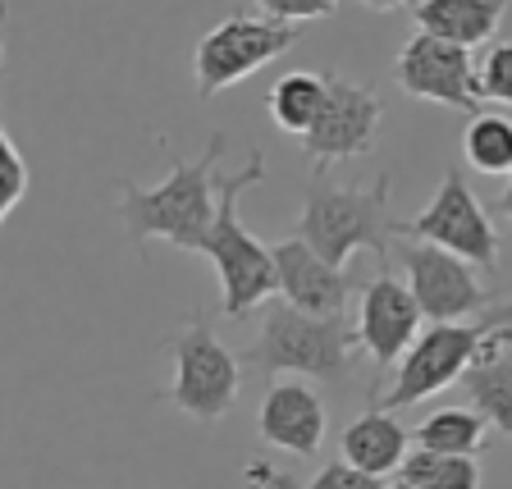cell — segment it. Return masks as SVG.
<instances>
[{
  "instance_id": "19",
  "label": "cell",
  "mask_w": 512,
  "mask_h": 489,
  "mask_svg": "<svg viewBox=\"0 0 512 489\" xmlns=\"http://www.w3.org/2000/svg\"><path fill=\"white\" fill-rule=\"evenodd\" d=\"M458 384L467 389L471 412H480L485 426L512 439V348H503L490 362L471 366Z\"/></svg>"
},
{
  "instance_id": "21",
  "label": "cell",
  "mask_w": 512,
  "mask_h": 489,
  "mask_svg": "<svg viewBox=\"0 0 512 489\" xmlns=\"http://www.w3.org/2000/svg\"><path fill=\"white\" fill-rule=\"evenodd\" d=\"M398 480L412 489H480V462L476 458H453V453H430V448H412L398 467Z\"/></svg>"
},
{
  "instance_id": "14",
  "label": "cell",
  "mask_w": 512,
  "mask_h": 489,
  "mask_svg": "<svg viewBox=\"0 0 512 489\" xmlns=\"http://www.w3.org/2000/svg\"><path fill=\"white\" fill-rule=\"evenodd\" d=\"M270 256H275L279 298H284L288 307L307 311V316H343L348 293H352L348 270H339V266H330L325 256H316L298 234L279 238V243L270 247Z\"/></svg>"
},
{
  "instance_id": "7",
  "label": "cell",
  "mask_w": 512,
  "mask_h": 489,
  "mask_svg": "<svg viewBox=\"0 0 512 489\" xmlns=\"http://www.w3.org/2000/svg\"><path fill=\"white\" fill-rule=\"evenodd\" d=\"M302 32L288 28V23L261 14V5H238L224 23H215L197 42V55H192V74H197V96L211 101L215 92L243 83L247 74L266 69L270 60L288 51L298 42Z\"/></svg>"
},
{
  "instance_id": "27",
  "label": "cell",
  "mask_w": 512,
  "mask_h": 489,
  "mask_svg": "<svg viewBox=\"0 0 512 489\" xmlns=\"http://www.w3.org/2000/svg\"><path fill=\"white\" fill-rule=\"evenodd\" d=\"M494 211H499L503 220H508V229H512V174H508V188H503L499 197H494Z\"/></svg>"
},
{
  "instance_id": "17",
  "label": "cell",
  "mask_w": 512,
  "mask_h": 489,
  "mask_svg": "<svg viewBox=\"0 0 512 489\" xmlns=\"http://www.w3.org/2000/svg\"><path fill=\"white\" fill-rule=\"evenodd\" d=\"M266 110L284 133L307 138L311 128H316L320 110H325V74H316V69H293V74L275 78V87H270V96H266Z\"/></svg>"
},
{
  "instance_id": "24",
  "label": "cell",
  "mask_w": 512,
  "mask_h": 489,
  "mask_svg": "<svg viewBox=\"0 0 512 489\" xmlns=\"http://www.w3.org/2000/svg\"><path fill=\"white\" fill-rule=\"evenodd\" d=\"M293 489H389L380 476H366V471L348 467V462H330V467H320L307 485H293Z\"/></svg>"
},
{
  "instance_id": "22",
  "label": "cell",
  "mask_w": 512,
  "mask_h": 489,
  "mask_svg": "<svg viewBox=\"0 0 512 489\" xmlns=\"http://www.w3.org/2000/svg\"><path fill=\"white\" fill-rule=\"evenodd\" d=\"M5 19H10V10L0 5V83H5ZM28 188H32L28 160H23V151L14 147L10 128H5V119H0V229H5V220H10L14 211H19V202L28 197Z\"/></svg>"
},
{
  "instance_id": "29",
  "label": "cell",
  "mask_w": 512,
  "mask_h": 489,
  "mask_svg": "<svg viewBox=\"0 0 512 489\" xmlns=\"http://www.w3.org/2000/svg\"><path fill=\"white\" fill-rule=\"evenodd\" d=\"M389 489H412V485H403V480H394V485H389Z\"/></svg>"
},
{
  "instance_id": "10",
  "label": "cell",
  "mask_w": 512,
  "mask_h": 489,
  "mask_svg": "<svg viewBox=\"0 0 512 489\" xmlns=\"http://www.w3.org/2000/svg\"><path fill=\"white\" fill-rule=\"evenodd\" d=\"M380 119H384V101L375 87L352 83L343 74H325V110H320L316 128L302 138V151L311 156L316 174L325 165H339V160L375 151Z\"/></svg>"
},
{
  "instance_id": "26",
  "label": "cell",
  "mask_w": 512,
  "mask_h": 489,
  "mask_svg": "<svg viewBox=\"0 0 512 489\" xmlns=\"http://www.w3.org/2000/svg\"><path fill=\"white\" fill-rule=\"evenodd\" d=\"M243 480L247 485H256V489H293V476H279L270 462H247Z\"/></svg>"
},
{
  "instance_id": "15",
  "label": "cell",
  "mask_w": 512,
  "mask_h": 489,
  "mask_svg": "<svg viewBox=\"0 0 512 489\" xmlns=\"http://www.w3.org/2000/svg\"><path fill=\"white\" fill-rule=\"evenodd\" d=\"M339 453L348 467L366 471V476H394L403 467V458L412 453V435L398 426L394 412L384 407H366L362 416H352L348 430L339 439Z\"/></svg>"
},
{
  "instance_id": "3",
  "label": "cell",
  "mask_w": 512,
  "mask_h": 489,
  "mask_svg": "<svg viewBox=\"0 0 512 489\" xmlns=\"http://www.w3.org/2000/svg\"><path fill=\"white\" fill-rule=\"evenodd\" d=\"M261 179H266V156L256 147L243 170L220 179V211H215L211 238H206V247H202V256L215 266V275H220V311L229 320L252 316L256 307H266L279 293L270 247L256 234H247V224L238 220V197Z\"/></svg>"
},
{
  "instance_id": "9",
  "label": "cell",
  "mask_w": 512,
  "mask_h": 489,
  "mask_svg": "<svg viewBox=\"0 0 512 489\" xmlns=\"http://www.w3.org/2000/svg\"><path fill=\"white\" fill-rule=\"evenodd\" d=\"M398 256L407 270V288L430 325H462V320H476L490 307H499L490 288L476 279V266H467L462 256L439 252L416 238H403Z\"/></svg>"
},
{
  "instance_id": "25",
  "label": "cell",
  "mask_w": 512,
  "mask_h": 489,
  "mask_svg": "<svg viewBox=\"0 0 512 489\" xmlns=\"http://www.w3.org/2000/svg\"><path fill=\"white\" fill-rule=\"evenodd\" d=\"M261 14H270V19H279V23H288V28L302 32V23L330 19L334 5H279V0H266V5H261Z\"/></svg>"
},
{
  "instance_id": "20",
  "label": "cell",
  "mask_w": 512,
  "mask_h": 489,
  "mask_svg": "<svg viewBox=\"0 0 512 489\" xmlns=\"http://www.w3.org/2000/svg\"><path fill=\"white\" fill-rule=\"evenodd\" d=\"M462 156L476 174H512V119L499 110H480L476 119H467L462 133Z\"/></svg>"
},
{
  "instance_id": "5",
  "label": "cell",
  "mask_w": 512,
  "mask_h": 489,
  "mask_svg": "<svg viewBox=\"0 0 512 489\" xmlns=\"http://www.w3.org/2000/svg\"><path fill=\"white\" fill-rule=\"evenodd\" d=\"M512 325V302L503 307H490L485 316L462 320V325H430L421 330V339L412 343V352L398 366V380L375 398L371 407H384V412H403L412 403H426L439 389L458 384L471 366L499 357V330Z\"/></svg>"
},
{
  "instance_id": "1",
  "label": "cell",
  "mask_w": 512,
  "mask_h": 489,
  "mask_svg": "<svg viewBox=\"0 0 512 489\" xmlns=\"http://www.w3.org/2000/svg\"><path fill=\"white\" fill-rule=\"evenodd\" d=\"M224 156V133L206 138V151L197 160H170V174L151 188L124 179L119 183V220L128 224V238L133 243H147V238H165L179 252H202L206 238H211L215 211H220V179H215V165Z\"/></svg>"
},
{
  "instance_id": "13",
  "label": "cell",
  "mask_w": 512,
  "mask_h": 489,
  "mask_svg": "<svg viewBox=\"0 0 512 489\" xmlns=\"http://www.w3.org/2000/svg\"><path fill=\"white\" fill-rule=\"evenodd\" d=\"M256 430L270 448H284L293 458H316L325 448V430H330V412L320 403V394L307 380H270L261 412H256Z\"/></svg>"
},
{
  "instance_id": "8",
  "label": "cell",
  "mask_w": 512,
  "mask_h": 489,
  "mask_svg": "<svg viewBox=\"0 0 512 489\" xmlns=\"http://www.w3.org/2000/svg\"><path fill=\"white\" fill-rule=\"evenodd\" d=\"M398 238L430 243L439 252L462 256L467 266H480V270L499 266V229H494L485 202L471 192V183L462 179L458 165L444 170V183H439V192L430 197L426 211H416L412 220H398Z\"/></svg>"
},
{
  "instance_id": "28",
  "label": "cell",
  "mask_w": 512,
  "mask_h": 489,
  "mask_svg": "<svg viewBox=\"0 0 512 489\" xmlns=\"http://www.w3.org/2000/svg\"><path fill=\"white\" fill-rule=\"evenodd\" d=\"M499 348H512V325L508 330H499Z\"/></svg>"
},
{
  "instance_id": "16",
  "label": "cell",
  "mask_w": 512,
  "mask_h": 489,
  "mask_svg": "<svg viewBox=\"0 0 512 489\" xmlns=\"http://www.w3.org/2000/svg\"><path fill=\"white\" fill-rule=\"evenodd\" d=\"M407 14H412L416 32L471 51V46H485L499 32L508 5L503 0H421Z\"/></svg>"
},
{
  "instance_id": "11",
  "label": "cell",
  "mask_w": 512,
  "mask_h": 489,
  "mask_svg": "<svg viewBox=\"0 0 512 489\" xmlns=\"http://www.w3.org/2000/svg\"><path fill=\"white\" fill-rule=\"evenodd\" d=\"M394 78L407 96L416 101H435L458 115H480V78H476V60L462 46H448L439 37L416 32L412 42L398 51L394 60Z\"/></svg>"
},
{
  "instance_id": "18",
  "label": "cell",
  "mask_w": 512,
  "mask_h": 489,
  "mask_svg": "<svg viewBox=\"0 0 512 489\" xmlns=\"http://www.w3.org/2000/svg\"><path fill=\"white\" fill-rule=\"evenodd\" d=\"M490 426L485 416L471 412V407H439L430 412L421 426L412 430V444L416 448H430V453H453V458H476L490 448Z\"/></svg>"
},
{
  "instance_id": "6",
  "label": "cell",
  "mask_w": 512,
  "mask_h": 489,
  "mask_svg": "<svg viewBox=\"0 0 512 489\" xmlns=\"http://www.w3.org/2000/svg\"><path fill=\"white\" fill-rule=\"evenodd\" d=\"M165 352L174 362V380L160 394L165 403L179 407L192 421H202V426H215L234 412L238 389H243V362H238V352L224 348L202 311H192L165 339Z\"/></svg>"
},
{
  "instance_id": "12",
  "label": "cell",
  "mask_w": 512,
  "mask_h": 489,
  "mask_svg": "<svg viewBox=\"0 0 512 489\" xmlns=\"http://www.w3.org/2000/svg\"><path fill=\"white\" fill-rule=\"evenodd\" d=\"M421 307H416L412 288L394 279L389 261L375 270V279L362 288V311H357V343L371 352L375 371H394L412 343L421 339Z\"/></svg>"
},
{
  "instance_id": "2",
  "label": "cell",
  "mask_w": 512,
  "mask_h": 489,
  "mask_svg": "<svg viewBox=\"0 0 512 489\" xmlns=\"http://www.w3.org/2000/svg\"><path fill=\"white\" fill-rule=\"evenodd\" d=\"M389 183L394 174L384 170L371 188H334L316 174L307 183V202L298 215V238L330 266H348L352 256L375 252V261H389V243L398 238V220L389 215Z\"/></svg>"
},
{
  "instance_id": "4",
  "label": "cell",
  "mask_w": 512,
  "mask_h": 489,
  "mask_svg": "<svg viewBox=\"0 0 512 489\" xmlns=\"http://www.w3.org/2000/svg\"><path fill=\"white\" fill-rule=\"evenodd\" d=\"M357 330H348L343 316H307L288 307L284 298H270L261 307V334L247 348V362L270 380H334L348 375L357 357Z\"/></svg>"
},
{
  "instance_id": "23",
  "label": "cell",
  "mask_w": 512,
  "mask_h": 489,
  "mask_svg": "<svg viewBox=\"0 0 512 489\" xmlns=\"http://www.w3.org/2000/svg\"><path fill=\"white\" fill-rule=\"evenodd\" d=\"M480 78V101L494 106H512V42H494L476 69Z\"/></svg>"
}]
</instances>
